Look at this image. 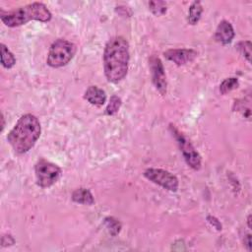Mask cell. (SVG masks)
<instances>
[{
    "mask_svg": "<svg viewBox=\"0 0 252 252\" xmlns=\"http://www.w3.org/2000/svg\"><path fill=\"white\" fill-rule=\"evenodd\" d=\"M129 45L122 36L110 38L104 53V69L108 82L118 83L127 74L129 64Z\"/></svg>",
    "mask_w": 252,
    "mask_h": 252,
    "instance_id": "cell-1",
    "label": "cell"
},
{
    "mask_svg": "<svg viewBox=\"0 0 252 252\" xmlns=\"http://www.w3.org/2000/svg\"><path fill=\"white\" fill-rule=\"evenodd\" d=\"M41 127L38 119L33 114H25L17 121L9 132L7 140L13 150L18 154L29 152L38 140Z\"/></svg>",
    "mask_w": 252,
    "mask_h": 252,
    "instance_id": "cell-2",
    "label": "cell"
},
{
    "mask_svg": "<svg viewBox=\"0 0 252 252\" xmlns=\"http://www.w3.org/2000/svg\"><path fill=\"white\" fill-rule=\"evenodd\" d=\"M0 16L2 22L11 28L22 26L31 20L49 22L53 17L48 7L39 2H35L10 12L1 11Z\"/></svg>",
    "mask_w": 252,
    "mask_h": 252,
    "instance_id": "cell-3",
    "label": "cell"
},
{
    "mask_svg": "<svg viewBox=\"0 0 252 252\" xmlns=\"http://www.w3.org/2000/svg\"><path fill=\"white\" fill-rule=\"evenodd\" d=\"M76 54L74 44L66 39L59 38L52 45L48 56V64L54 68H59L67 65Z\"/></svg>",
    "mask_w": 252,
    "mask_h": 252,
    "instance_id": "cell-4",
    "label": "cell"
},
{
    "mask_svg": "<svg viewBox=\"0 0 252 252\" xmlns=\"http://www.w3.org/2000/svg\"><path fill=\"white\" fill-rule=\"evenodd\" d=\"M35 172L36 183L38 186L43 188L51 187L54 185L59 180L61 175V170L59 166L45 159H41L36 162Z\"/></svg>",
    "mask_w": 252,
    "mask_h": 252,
    "instance_id": "cell-5",
    "label": "cell"
},
{
    "mask_svg": "<svg viewBox=\"0 0 252 252\" xmlns=\"http://www.w3.org/2000/svg\"><path fill=\"white\" fill-rule=\"evenodd\" d=\"M171 130L180 145V151L182 152V155H183L184 160L187 162V164L195 171L200 170L201 157L198 154V152L195 150V148L192 146V144L176 127H174L173 125H171Z\"/></svg>",
    "mask_w": 252,
    "mask_h": 252,
    "instance_id": "cell-6",
    "label": "cell"
},
{
    "mask_svg": "<svg viewBox=\"0 0 252 252\" xmlns=\"http://www.w3.org/2000/svg\"><path fill=\"white\" fill-rule=\"evenodd\" d=\"M144 176L147 180L162 186V188L176 192L179 189V180L170 172L161 169H148Z\"/></svg>",
    "mask_w": 252,
    "mask_h": 252,
    "instance_id": "cell-7",
    "label": "cell"
},
{
    "mask_svg": "<svg viewBox=\"0 0 252 252\" xmlns=\"http://www.w3.org/2000/svg\"><path fill=\"white\" fill-rule=\"evenodd\" d=\"M149 65L152 74V80L156 89L161 93V95H165L167 83L162 60L158 56L153 55L149 59Z\"/></svg>",
    "mask_w": 252,
    "mask_h": 252,
    "instance_id": "cell-8",
    "label": "cell"
},
{
    "mask_svg": "<svg viewBox=\"0 0 252 252\" xmlns=\"http://www.w3.org/2000/svg\"><path fill=\"white\" fill-rule=\"evenodd\" d=\"M163 54L167 60L173 61L179 66L185 65L193 61L197 56V53L194 50H186V49L170 50L165 52Z\"/></svg>",
    "mask_w": 252,
    "mask_h": 252,
    "instance_id": "cell-9",
    "label": "cell"
},
{
    "mask_svg": "<svg viewBox=\"0 0 252 252\" xmlns=\"http://www.w3.org/2000/svg\"><path fill=\"white\" fill-rule=\"evenodd\" d=\"M216 39L223 45H229L234 37V31L232 24L228 21H222L216 31Z\"/></svg>",
    "mask_w": 252,
    "mask_h": 252,
    "instance_id": "cell-10",
    "label": "cell"
},
{
    "mask_svg": "<svg viewBox=\"0 0 252 252\" xmlns=\"http://www.w3.org/2000/svg\"><path fill=\"white\" fill-rule=\"evenodd\" d=\"M84 98L94 106H103L107 102L106 92L97 86L89 87L86 90Z\"/></svg>",
    "mask_w": 252,
    "mask_h": 252,
    "instance_id": "cell-11",
    "label": "cell"
},
{
    "mask_svg": "<svg viewBox=\"0 0 252 252\" xmlns=\"http://www.w3.org/2000/svg\"><path fill=\"white\" fill-rule=\"evenodd\" d=\"M72 200L79 204L84 205H93L95 199L90 190L86 188H78L72 193Z\"/></svg>",
    "mask_w": 252,
    "mask_h": 252,
    "instance_id": "cell-12",
    "label": "cell"
},
{
    "mask_svg": "<svg viewBox=\"0 0 252 252\" xmlns=\"http://www.w3.org/2000/svg\"><path fill=\"white\" fill-rule=\"evenodd\" d=\"M203 12V7L201 5L200 1H195L191 4L189 11H188V18L187 21L190 25H196L202 15Z\"/></svg>",
    "mask_w": 252,
    "mask_h": 252,
    "instance_id": "cell-13",
    "label": "cell"
},
{
    "mask_svg": "<svg viewBox=\"0 0 252 252\" xmlns=\"http://www.w3.org/2000/svg\"><path fill=\"white\" fill-rule=\"evenodd\" d=\"M1 64L4 68L10 69L16 64V58L5 45H1Z\"/></svg>",
    "mask_w": 252,
    "mask_h": 252,
    "instance_id": "cell-14",
    "label": "cell"
},
{
    "mask_svg": "<svg viewBox=\"0 0 252 252\" xmlns=\"http://www.w3.org/2000/svg\"><path fill=\"white\" fill-rule=\"evenodd\" d=\"M238 80L236 78H228L220 85V92L222 95H226L238 87Z\"/></svg>",
    "mask_w": 252,
    "mask_h": 252,
    "instance_id": "cell-15",
    "label": "cell"
},
{
    "mask_svg": "<svg viewBox=\"0 0 252 252\" xmlns=\"http://www.w3.org/2000/svg\"><path fill=\"white\" fill-rule=\"evenodd\" d=\"M105 224L111 235H116L119 234L121 230V224L118 220L114 219L113 217H108L105 220Z\"/></svg>",
    "mask_w": 252,
    "mask_h": 252,
    "instance_id": "cell-16",
    "label": "cell"
},
{
    "mask_svg": "<svg viewBox=\"0 0 252 252\" xmlns=\"http://www.w3.org/2000/svg\"><path fill=\"white\" fill-rule=\"evenodd\" d=\"M121 99L118 98L117 96H112L109 100V103L107 107V109H106V113L108 115H114L120 108L121 107Z\"/></svg>",
    "mask_w": 252,
    "mask_h": 252,
    "instance_id": "cell-17",
    "label": "cell"
},
{
    "mask_svg": "<svg viewBox=\"0 0 252 252\" xmlns=\"http://www.w3.org/2000/svg\"><path fill=\"white\" fill-rule=\"evenodd\" d=\"M149 7L156 16H162L166 12V3L164 1H150Z\"/></svg>",
    "mask_w": 252,
    "mask_h": 252,
    "instance_id": "cell-18",
    "label": "cell"
},
{
    "mask_svg": "<svg viewBox=\"0 0 252 252\" xmlns=\"http://www.w3.org/2000/svg\"><path fill=\"white\" fill-rule=\"evenodd\" d=\"M236 49L246 58L248 62L251 61V41L249 40L240 41V43L237 44Z\"/></svg>",
    "mask_w": 252,
    "mask_h": 252,
    "instance_id": "cell-19",
    "label": "cell"
},
{
    "mask_svg": "<svg viewBox=\"0 0 252 252\" xmlns=\"http://www.w3.org/2000/svg\"><path fill=\"white\" fill-rule=\"evenodd\" d=\"M208 221H209V223L211 224L214 228H216L218 231H222V225H221V223L215 218V217H212V216H209L208 218Z\"/></svg>",
    "mask_w": 252,
    "mask_h": 252,
    "instance_id": "cell-20",
    "label": "cell"
},
{
    "mask_svg": "<svg viewBox=\"0 0 252 252\" xmlns=\"http://www.w3.org/2000/svg\"><path fill=\"white\" fill-rule=\"evenodd\" d=\"M244 243H245V246H246L247 250L251 251V235L250 234L246 235V238L244 239Z\"/></svg>",
    "mask_w": 252,
    "mask_h": 252,
    "instance_id": "cell-21",
    "label": "cell"
},
{
    "mask_svg": "<svg viewBox=\"0 0 252 252\" xmlns=\"http://www.w3.org/2000/svg\"><path fill=\"white\" fill-rule=\"evenodd\" d=\"M1 120H2V131L4 130V127H5V120H4V115H3V113L1 114Z\"/></svg>",
    "mask_w": 252,
    "mask_h": 252,
    "instance_id": "cell-22",
    "label": "cell"
},
{
    "mask_svg": "<svg viewBox=\"0 0 252 252\" xmlns=\"http://www.w3.org/2000/svg\"><path fill=\"white\" fill-rule=\"evenodd\" d=\"M247 224H248V228L251 229V228H252V227H251V215H249L248 218H247Z\"/></svg>",
    "mask_w": 252,
    "mask_h": 252,
    "instance_id": "cell-23",
    "label": "cell"
}]
</instances>
